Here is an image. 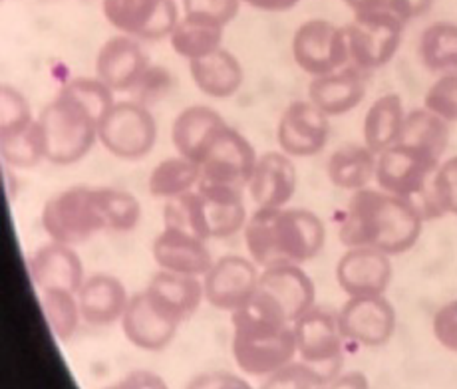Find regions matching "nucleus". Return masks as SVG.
<instances>
[{
	"mask_svg": "<svg viewBox=\"0 0 457 389\" xmlns=\"http://www.w3.org/2000/svg\"><path fill=\"white\" fill-rule=\"evenodd\" d=\"M223 32L225 29H221V26L197 22L181 16L178 26L170 34V44L175 54L186 58L187 62H193L223 48Z\"/></svg>",
	"mask_w": 457,
	"mask_h": 389,
	"instance_id": "obj_34",
	"label": "nucleus"
},
{
	"mask_svg": "<svg viewBox=\"0 0 457 389\" xmlns=\"http://www.w3.org/2000/svg\"><path fill=\"white\" fill-rule=\"evenodd\" d=\"M201 181L199 165L183 155L163 159L154 167L147 179V191L155 199L170 201L195 191Z\"/></svg>",
	"mask_w": 457,
	"mask_h": 389,
	"instance_id": "obj_32",
	"label": "nucleus"
},
{
	"mask_svg": "<svg viewBox=\"0 0 457 389\" xmlns=\"http://www.w3.org/2000/svg\"><path fill=\"white\" fill-rule=\"evenodd\" d=\"M434 3L436 0H390V11L403 22H410L432 11Z\"/></svg>",
	"mask_w": 457,
	"mask_h": 389,
	"instance_id": "obj_46",
	"label": "nucleus"
},
{
	"mask_svg": "<svg viewBox=\"0 0 457 389\" xmlns=\"http://www.w3.org/2000/svg\"><path fill=\"white\" fill-rule=\"evenodd\" d=\"M319 385L320 379L314 374V369L306 366L304 361L295 360L291 364L272 371L270 376L262 377L259 389H314Z\"/></svg>",
	"mask_w": 457,
	"mask_h": 389,
	"instance_id": "obj_42",
	"label": "nucleus"
},
{
	"mask_svg": "<svg viewBox=\"0 0 457 389\" xmlns=\"http://www.w3.org/2000/svg\"><path fill=\"white\" fill-rule=\"evenodd\" d=\"M249 259L259 269L291 262L304 264L324 249L327 228L309 209H257L243 228Z\"/></svg>",
	"mask_w": 457,
	"mask_h": 389,
	"instance_id": "obj_4",
	"label": "nucleus"
},
{
	"mask_svg": "<svg viewBox=\"0 0 457 389\" xmlns=\"http://www.w3.org/2000/svg\"><path fill=\"white\" fill-rule=\"evenodd\" d=\"M152 254L157 269L204 278L215 262L207 241L178 227H163L154 238Z\"/></svg>",
	"mask_w": 457,
	"mask_h": 389,
	"instance_id": "obj_21",
	"label": "nucleus"
},
{
	"mask_svg": "<svg viewBox=\"0 0 457 389\" xmlns=\"http://www.w3.org/2000/svg\"><path fill=\"white\" fill-rule=\"evenodd\" d=\"M337 316L345 340L364 348L386 346L398 322L395 308L386 294L348 298Z\"/></svg>",
	"mask_w": 457,
	"mask_h": 389,
	"instance_id": "obj_16",
	"label": "nucleus"
},
{
	"mask_svg": "<svg viewBox=\"0 0 457 389\" xmlns=\"http://www.w3.org/2000/svg\"><path fill=\"white\" fill-rule=\"evenodd\" d=\"M247 205L243 191L199 185L195 191L165 201L163 227H178L204 241L228 238L247 225Z\"/></svg>",
	"mask_w": 457,
	"mask_h": 389,
	"instance_id": "obj_5",
	"label": "nucleus"
},
{
	"mask_svg": "<svg viewBox=\"0 0 457 389\" xmlns=\"http://www.w3.org/2000/svg\"><path fill=\"white\" fill-rule=\"evenodd\" d=\"M243 3L262 12H287L301 3V0H243Z\"/></svg>",
	"mask_w": 457,
	"mask_h": 389,
	"instance_id": "obj_48",
	"label": "nucleus"
},
{
	"mask_svg": "<svg viewBox=\"0 0 457 389\" xmlns=\"http://www.w3.org/2000/svg\"><path fill=\"white\" fill-rule=\"evenodd\" d=\"M26 95L11 84L0 86V136L16 134L34 123Z\"/></svg>",
	"mask_w": 457,
	"mask_h": 389,
	"instance_id": "obj_38",
	"label": "nucleus"
},
{
	"mask_svg": "<svg viewBox=\"0 0 457 389\" xmlns=\"http://www.w3.org/2000/svg\"><path fill=\"white\" fill-rule=\"evenodd\" d=\"M233 389H253L247 382H245V379H241V382L239 384H237Z\"/></svg>",
	"mask_w": 457,
	"mask_h": 389,
	"instance_id": "obj_50",
	"label": "nucleus"
},
{
	"mask_svg": "<svg viewBox=\"0 0 457 389\" xmlns=\"http://www.w3.org/2000/svg\"><path fill=\"white\" fill-rule=\"evenodd\" d=\"M105 389H170V385H167L162 376L154 374V371L136 369Z\"/></svg>",
	"mask_w": 457,
	"mask_h": 389,
	"instance_id": "obj_44",
	"label": "nucleus"
},
{
	"mask_svg": "<svg viewBox=\"0 0 457 389\" xmlns=\"http://www.w3.org/2000/svg\"><path fill=\"white\" fill-rule=\"evenodd\" d=\"M432 332L439 346L457 353V300L437 308L432 318Z\"/></svg>",
	"mask_w": 457,
	"mask_h": 389,
	"instance_id": "obj_43",
	"label": "nucleus"
},
{
	"mask_svg": "<svg viewBox=\"0 0 457 389\" xmlns=\"http://www.w3.org/2000/svg\"><path fill=\"white\" fill-rule=\"evenodd\" d=\"M241 376L231 371H205L189 379L186 389H233L241 382Z\"/></svg>",
	"mask_w": 457,
	"mask_h": 389,
	"instance_id": "obj_45",
	"label": "nucleus"
},
{
	"mask_svg": "<svg viewBox=\"0 0 457 389\" xmlns=\"http://www.w3.org/2000/svg\"><path fill=\"white\" fill-rule=\"evenodd\" d=\"M450 123L426 108L411 110L406 113L398 144L418 149V152L442 161L445 149L450 145Z\"/></svg>",
	"mask_w": 457,
	"mask_h": 389,
	"instance_id": "obj_31",
	"label": "nucleus"
},
{
	"mask_svg": "<svg viewBox=\"0 0 457 389\" xmlns=\"http://www.w3.org/2000/svg\"><path fill=\"white\" fill-rule=\"evenodd\" d=\"M40 220L50 241L72 246L108 231L98 187H87V185H74V187L52 194L44 203Z\"/></svg>",
	"mask_w": 457,
	"mask_h": 389,
	"instance_id": "obj_6",
	"label": "nucleus"
},
{
	"mask_svg": "<svg viewBox=\"0 0 457 389\" xmlns=\"http://www.w3.org/2000/svg\"><path fill=\"white\" fill-rule=\"evenodd\" d=\"M121 330L126 340L139 350L162 352L175 340L181 320L157 302V298L147 288L129 298Z\"/></svg>",
	"mask_w": 457,
	"mask_h": 389,
	"instance_id": "obj_15",
	"label": "nucleus"
},
{
	"mask_svg": "<svg viewBox=\"0 0 457 389\" xmlns=\"http://www.w3.org/2000/svg\"><path fill=\"white\" fill-rule=\"evenodd\" d=\"M376 165L378 155L372 149L364 144H348L328 157L327 175L334 187L356 193L376 181Z\"/></svg>",
	"mask_w": 457,
	"mask_h": 389,
	"instance_id": "obj_30",
	"label": "nucleus"
},
{
	"mask_svg": "<svg viewBox=\"0 0 457 389\" xmlns=\"http://www.w3.org/2000/svg\"><path fill=\"white\" fill-rule=\"evenodd\" d=\"M113 103V92L100 78H74L60 87L37 118L46 161L74 165L90 153Z\"/></svg>",
	"mask_w": 457,
	"mask_h": 389,
	"instance_id": "obj_1",
	"label": "nucleus"
},
{
	"mask_svg": "<svg viewBox=\"0 0 457 389\" xmlns=\"http://www.w3.org/2000/svg\"><path fill=\"white\" fill-rule=\"evenodd\" d=\"M296 340V356L314 369L320 385L340 374L345 356V335H342L338 316L327 308L312 306L298 320L293 322Z\"/></svg>",
	"mask_w": 457,
	"mask_h": 389,
	"instance_id": "obj_7",
	"label": "nucleus"
},
{
	"mask_svg": "<svg viewBox=\"0 0 457 389\" xmlns=\"http://www.w3.org/2000/svg\"><path fill=\"white\" fill-rule=\"evenodd\" d=\"M98 141L105 152L126 161H137L157 141V121L149 105L136 100L116 102L100 123Z\"/></svg>",
	"mask_w": 457,
	"mask_h": 389,
	"instance_id": "obj_9",
	"label": "nucleus"
},
{
	"mask_svg": "<svg viewBox=\"0 0 457 389\" xmlns=\"http://www.w3.org/2000/svg\"><path fill=\"white\" fill-rule=\"evenodd\" d=\"M403 22L392 11H374L354 14L345 26L350 64L374 72L390 64L403 38Z\"/></svg>",
	"mask_w": 457,
	"mask_h": 389,
	"instance_id": "obj_8",
	"label": "nucleus"
},
{
	"mask_svg": "<svg viewBox=\"0 0 457 389\" xmlns=\"http://www.w3.org/2000/svg\"><path fill=\"white\" fill-rule=\"evenodd\" d=\"M98 194L108 231H134L142 219V203L137 201L136 194L116 187H98Z\"/></svg>",
	"mask_w": 457,
	"mask_h": 389,
	"instance_id": "obj_37",
	"label": "nucleus"
},
{
	"mask_svg": "<svg viewBox=\"0 0 457 389\" xmlns=\"http://www.w3.org/2000/svg\"><path fill=\"white\" fill-rule=\"evenodd\" d=\"M424 108L450 126L457 123V72L439 74L436 82L428 87Z\"/></svg>",
	"mask_w": 457,
	"mask_h": 389,
	"instance_id": "obj_39",
	"label": "nucleus"
},
{
	"mask_svg": "<svg viewBox=\"0 0 457 389\" xmlns=\"http://www.w3.org/2000/svg\"><path fill=\"white\" fill-rule=\"evenodd\" d=\"M189 76L201 94L215 100L235 95L245 82V70L239 58L227 48H219L213 54L189 62Z\"/></svg>",
	"mask_w": 457,
	"mask_h": 389,
	"instance_id": "obj_27",
	"label": "nucleus"
},
{
	"mask_svg": "<svg viewBox=\"0 0 457 389\" xmlns=\"http://www.w3.org/2000/svg\"><path fill=\"white\" fill-rule=\"evenodd\" d=\"M406 113L408 112L403 110V102L398 94H384L376 97L364 116V145L378 155L384 149L398 144Z\"/></svg>",
	"mask_w": 457,
	"mask_h": 389,
	"instance_id": "obj_29",
	"label": "nucleus"
},
{
	"mask_svg": "<svg viewBox=\"0 0 457 389\" xmlns=\"http://www.w3.org/2000/svg\"><path fill=\"white\" fill-rule=\"evenodd\" d=\"M40 302L52 334H54L60 342L72 340L78 326L84 322L76 292L62 288L40 290Z\"/></svg>",
	"mask_w": 457,
	"mask_h": 389,
	"instance_id": "obj_35",
	"label": "nucleus"
},
{
	"mask_svg": "<svg viewBox=\"0 0 457 389\" xmlns=\"http://www.w3.org/2000/svg\"><path fill=\"white\" fill-rule=\"evenodd\" d=\"M314 389H370V379L362 371H346Z\"/></svg>",
	"mask_w": 457,
	"mask_h": 389,
	"instance_id": "obj_47",
	"label": "nucleus"
},
{
	"mask_svg": "<svg viewBox=\"0 0 457 389\" xmlns=\"http://www.w3.org/2000/svg\"><path fill=\"white\" fill-rule=\"evenodd\" d=\"M439 165L442 161L432 155L395 144L378 153L376 183L386 193L414 201L429 187Z\"/></svg>",
	"mask_w": 457,
	"mask_h": 389,
	"instance_id": "obj_13",
	"label": "nucleus"
},
{
	"mask_svg": "<svg viewBox=\"0 0 457 389\" xmlns=\"http://www.w3.org/2000/svg\"><path fill=\"white\" fill-rule=\"evenodd\" d=\"M241 3L243 0H183V16L225 29L239 14Z\"/></svg>",
	"mask_w": 457,
	"mask_h": 389,
	"instance_id": "obj_40",
	"label": "nucleus"
},
{
	"mask_svg": "<svg viewBox=\"0 0 457 389\" xmlns=\"http://www.w3.org/2000/svg\"><path fill=\"white\" fill-rule=\"evenodd\" d=\"M76 296L82 320L90 326H110L120 322L131 298L124 282L105 272L86 277Z\"/></svg>",
	"mask_w": 457,
	"mask_h": 389,
	"instance_id": "obj_25",
	"label": "nucleus"
},
{
	"mask_svg": "<svg viewBox=\"0 0 457 389\" xmlns=\"http://www.w3.org/2000/svg\"><path fill=\"white\" fill-rule=\"evenodd\" d=\"M330 118L311 100H296L287 105L278 120L277 139L280 152L291 157L319 155L328 144Z\"/></svg>",
	"mask_w": 457,
	"mask_h": 389,
	"instance_id": "obj_17",
	"label": "nucleus"
},
{
	"mask_svg": "<svg viewBox=\"0 0 457 389\" xmlns=\"http://www.w3.org/2000/svg\"><path fill=\"white\" fill-rule=\"evenodd\" d=\"M94 66L96 78H100L116 94L134 90L152 64L137 38L118 34L102 44Z\"/></svg>",
	"mask_w": 457,
	"mask_h": 389,
	"instance_id": "obj_19",
	"label": "nucleus"
},
{
	"mask_svg": "<svg viewBox=\"0 0 457 389\" xmlns=\"http://www.w3.org/2000/svg\"><path fill=\"white\" fill-rule=\"evenodd\" d=\"M231 350L237 368L253 377H267L296 358L293 324L259 288L233 312Z\"/></svg>",
	"mask_w": 457,
	"mask_h": 389,
	"instance_id": "obj_3",
	"label": "nucleus"
},
{
	"mask_svg": "<svg viewBox=\"0 0 457 389\" xmlns=\"http://www.w3.org/2000/svg\"><path fill=\"white\" fill-rule=\"evenodd\" d=\"M368 92V72L348 64L337 72L312 78L309 84V100L327 113L338 118L356 110Z\"/></svg>",
	"mask_w": 457,
	"mask_h": 389,
	"instance_id": "obj_24",
	"label": "nucleus"
},
{
	"mask_svg": "<svg viewBox=\"0 0 457 389\" xmlns=\"http://www.w3.org/2000/svg\"><path fill=\"white\" fill-rule=\"evenodd\" d=\"M429 193L439 213L457 217V155L437 167L429 183Z\"/></svg>",
	"mask_w": 457,
	"mask_h": 389,
	"instance_id": "obj_41",
	"label": "nucleus"
},
{
	"mask_svg": "<svg viewBox=\"0 0 457 389\" xmlns=\"http://www.w3.org/2000/svg\"><path fill=\"white\" fill-rule=\"evenodd\" d=\"M257 152L241 131L227 126L209 145L199 161V185H219V187L245 191L257 165Z\"/></svg>",
	"mask_w": 457,
	"mask_h": 389,
	"instance_id": "obj_11",
	"label": "nucleus"
},
{
	"mask_svg": "<svg viewBox=\"0 0 457 389\" xmlns=\"http://www.w3.org/2000/svg\"><path fill=\"white\" fill-rule=\"evenodd\" d=\"M0 155H3V161L14 170H32L46 161L37 120L22 131L0 136Z\"/></svg>",
	"mask_w": 457,
	"mask_h": 389,
	"instance_id": "obj_36",
	"label": "nucleus"
},
{
	"mask_svg": "<svg viewBox=\"0 0 457 389\" xmlns=\"http://www.w3.org/2000/svg\"><path fill=\"white\" fill-rule=\"evenodd\" d=\"M261 270L253 259L241 254H225L215 259L204 278L205 302L221 312H235L254 296Z\"/></svg>",
	"mask_w": 457,
	"mask_h": 389,
	"instance_id": "obj_14",
	"label": "nucleus"
},
{
	"mask_svg": "<svg viewBox=\"0 0 457 389\" xmlns=\"http://www.w3.org/2000/svg\"><path fill=\"white\" fill-rule=\"evenodd\" d=\"M227 128V121L209 105H189L178 113L171 126V144L183 155L199 165L209 145Z\"/></svg>",
	"mask_w": 457,
	"mask_h": 389,
	"instance_id": "obj_26",
	"label": "nucleus"
},
{
	"mask_svg": "<svg viewBox=\"0 0 457 389\" xmlns=\"http://www.w3.org/2000/svg\"><path fill=\"white\" fill-rule=\"evenodd\" d=\"M392 272L390 256L368 246L346 249L334 270L338 286L348 298L386 294L392 282Z\"/></svg>",
	"mask_w": 457,
	"mask_h": 389,
	"instance_id": "obj_18",
	"label": "nucleus"
},
{
	"mask_svg": "<svg viewBox=\"0 0 457 389\" xmlns=\"http://www.w3.org/2000/svg\"><path fill=\"white\" fill-rule=\"evenodd\" d=\"M29 274L38 290L62 288L78 292L86 280V269L80 254L72 244L50 241L34 251L29 259Z\"/></svg>",
	"mask_w": 457,
	"mask_h": 389,
	"instance_id": "obj_23",
	"label": "nucleus"
},
{
	"mask_svg": "<svg viewBox=\"0 0 457 389\" xmlns=\"http://www.w3.org/2000/svg\"><path fill=\"white\" fill-rule=\"evenodd\" d=\"M105 21L137 40L170 38L179 22L175 0H102Z\"/></svg>",
	"mask_w": 457,
	"mask_h": 389,
	"instance_id": "obj_12",
	"label": "nucleus"
},
{
	"mask_svg": "<svg viewBox=\"0 0 457 389\" xmlns=\"http://www.w3.org/2000/svg\"><path fill=\"white\" fill-rule=\"evenodd\" d=\"M418 56L429 72H457V24L447 21L429 24L420 37Z\"/></svg>",
	"mask_w": 457,
	"mask_h": 389,
	"instance_id": "obj_33",
	"label": "nucleus"
},
{
	"mask_svg": "<svg viewBox=\"0 0 457 389\" xmlns=\"http://www.w3.org/2000/svg\"><path fill=\"white\" fill-rule=\"evenodd\" d=\"M296 167L285 152H267L259 155L251 181L249 197L257 209L288 207L296 191Z\"/></svg>",
	"mask_w": 457,
	"mask_h": 389,
	"instance_id": "obj_22",
	"label": "nucleus"
},
{
	"mask_svg": "<svg viewBox=\"0 0 457 389\" xmlns=\"http://www.w3.org/2000/svg\"><path fill=\"white\" fill-rule=\"evenodd\" d=\"M354 14L374 12V11H390V0H342Z\"/></svg>",
	"mask_w": 457,
	"mask_h": 389,
	"instance_id": "obj_49",
	"label": "nucleus"
},
{
	"mask_svg": "<svg viewBox=\"0 0 457 389\" xmlns=\"http://www.w3.org/2000/svg\"><path fill=\"white\" fill-rule=\"evenodd\" d=\"M416 203L378 189H360L350 197L340 220L338 238L346 249L368 246L388 256L414 249L424 231Z\"/></svg>",
	"mask_w": 457,
	"mask_h": 389,
	"instance_id": "obj_2",
	"label": "nucleus"
},
{
	"mask_svg": "<svg viewBox=\"0 0 457 389\" xmlns=\"http://www.w3.org/2000/svg\"><path fill=\"white\" fill-rule=\"evenodd\" d=\"M145 288L157 298V302L178 316L181 322L195 314L199 304L205 300L204 280L199 277H187V274L162 269H157Z\"/></svg>",
	"mask_w": 457,
	"mask_h": 389,
	"instance_id": "obj_28",
	"label": "nucleus"
},
{
	"mask_svg": "<svg viewBox=\"0 0 457 389\" xmlns=\"http://www.w3.org/2000/svg\"><path fill=\"white\" fill-rule=\"evenodd\" d=\"M293 58L304 74L327 76L350 64L345 26L312 19L298 26L293 37Z\"/></svg>",
	"mask_w": 457,
	"mask_h": 389,
	"instance_id": "obj_10",
	"label": "nucleus"
},
{
	"mask_svg": "<svg viewBox=\"0 0 457 389\" xmlns=\"http://www.w3.org/2000/svg\"><path fill=\"white\" fill-rule=\"evenodd\" d=\"M259 290L280 308L291 324L316 306L314 282L301 264L283 262L261 269Z\"/></svg>",
	"mask_w": 457,
	"mask_h": 389,
	"instance_id": "obj_20",
	"label": "nucleus"
}]
</instances>
